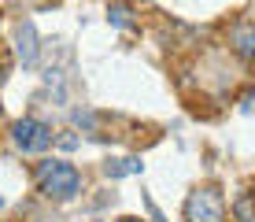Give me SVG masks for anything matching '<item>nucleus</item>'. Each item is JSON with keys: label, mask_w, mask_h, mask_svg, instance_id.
<instances>
[{"label": "nucleus", "mask_w": 255, "mask_h": 222, "mask_svg": "<svg viewBox=\"0 0 255 222\" xmlns=\"http://www.w3.org/2000/svg\"><path fill=\"white\" fill-rule=\"evenodd\" d=\"M37 185L41 193H45L48 200H74L78 189H82V174L74 171L70 163H63V159H45V163L37 167Z\"/></svg>", "instance_id": "1"}, {"label": "nucleus", "mask_w": 255, "mask_h": 222, "mask_svg": "<svg viewBox=\"0 0 255 222\" xmlns=\"http://www.w3.org/2000/svg\"><path fill=\"white\" fill-rule=\"evenodd\" d=\"M185 219L189 222H226V204L215 189H196L185 200Z\"/></svg>", "instance_id": "2"}, {"label": "nucleus", "mask_w": 255, "mask_h": 222, "mask_svg": "<svg viewBox=\"0 0 255 222\" xmlns=\"http://www.w3.org/2000/svg\"><path fill=\"white\" fill-rule=\"evenodd\" d=\"M11 141L22 148V152H45L52 145V130L45 122H37V119H22V122H15Z\"/></svg>", "instance_id": "3"}, {"label": "nucleus", "mask_w": 255, "mask_h": 222, "mask_svg": "<svg viewBox=\"0 0 255 222\" xmlns=\"http://www.w3.org/2000/svg\"><path fill=\"white\" fill-rule=\"evenodd\" d=\"M19 56L26 67L37 63V33H33V22H22L19 26Z\"/></svg>", "instance_id": "4"}, {"label": "nucleus", "mask_w": 255, "mask_h": 222, "mask_svg": "<svg viewBox=\"0 0 255 222\" xmlns=\"http://www.w3.org/2000/svg\"><path fill=\"white\" fill-rule=\"evenodd\" d=\"M140 171V159H115V163H108V178H126V174H137Z\"/></svg>", "instance_id": "5"}, {"label": "nucleus", "mask_w": 255, "mask_h": 222, "mask_svg": "<svg viewBox=\"0 0 255 222\" xmlns=\"http://www.w3.org/2000/svg\"><path fill=\"white\" fill-rule=\"evenodd\" d=\"M233 41H237V52H241V56H255V33L252 30H237Z\"/></svg>", "instance_id": "6"}, {"label": "nucleus", "mask_w": 255, "mask_h": 222, "mask_svg": "<svg viewBox=\"0 0 255 222\" xmlns=\"http://www.w3.org/2000/svg\"><path fill=\"white\" fill-rule=\"evenodd\" d=\"M237 215H241V222H252L255 211H252V197H241V204H237Z\"/></svg>", "instance_id": "7"}, {"label": "nucleus", "mask_w": 255, "mask_h": 222, "mask_svg": "<svg viewBox=\"0 0 255 222\" xmlns=\"http://www.w3.org/2000/svg\"><path fill=\"white\" fill-rule=\"evenodd\" d=\"M244 108H248V111H255V93L248 96V104H244Z\"/></svg>", "instance_id": "8"}, {"label": "nucleus", "mask_w": 255, "mask_h": 222, "mask_svg": "<svg viewBox=\"0 0 255 222\" xmlns=\"http://www.w3.org/2000/svg\"><path fill=\"white\" fill-rule=\"evenodd\" d=\"M122 222H137V219H122Z\"/></svg>", "instance_id": "9"}]
</instances>
